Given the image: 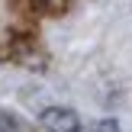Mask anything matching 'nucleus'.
<instances>
[{"instance_id":"nucleus-1","label":"nucleus","mask_w":132,"mask_h":132,"mask_svg":"<svg viewBox=\"0 0 132 132\" xmlns=\"http://www.w3.org/2000/svg\"><path fill=\"white\" fill-rule=\"evenodd\" d=\"M6 55H10L13 64H19L26 71H45L48 68V52L32 32H16L10 39V45H6Z\"/></svg>"},{"instance_id":"nucleus-4","label":"nucleus","mask_w":132,"mask_h":132,"mask_svg":"<svg viewBox=\"0 0 132 132\" xmlns=\"http://www.w3.org/2000/svg\"><path fill=\"white\" fill-rule=\"evenodd\" d=\"M71 0H29V10L39 13V16H61L68 13Z\"/></svg>"},{"instance_id":"nucleus-3","label":"nucleus","mask_w":132,"mask_h":132,"mask_svg":"<svg viewBox=\"0 0 132 132\" xmlns=\"http://www.w3.org/2000/svg\"><path fill=\"white\" fill-rule=\"evenodd\" d=\"M0 132H36V126L26 116H19L16 110L0 106Z\"/></svg>"},{"instance_id":"nucleus-5","label":"nucleus","mask_w":132,"mask_h":132,"mask_svg":"<svg viewBox=\"0 0 132 132\" xmlns=\"http://www.w3.org/2000/svg\"><path fill=\"white\" fill-rule=\"evenodd\" d=\"M87 132H122V129L116 119H97L94 126H87Z\"/></svg>"},{"instance_id":"nucleus-6","label":"nucleus","mask_w":132,"mask_h":132,"mask_svg":"<svg viewBox=\"0 0 132 132\" xmlns=\"http://www.w3.org/2000/svg\"><path fill=\"white\" fill-rule=\"evenodd\" d=\"M0 58H3V55H0Z\"/></svg>"},{"instance_id":"nucleus-2","label":"nucleus","mask_w":132,"mask_h":132,"mask_svg":"<svg viewBox=\"0 0 132 132\" xmlns=\"http://www.w3.org/2000/svg\"><path fill=\"white\" fill-rule=\"evenodd\" d=\"M39 126L45 132H81V116L71 106H45L39 113Z\"/></svg>"}]
</instances>
